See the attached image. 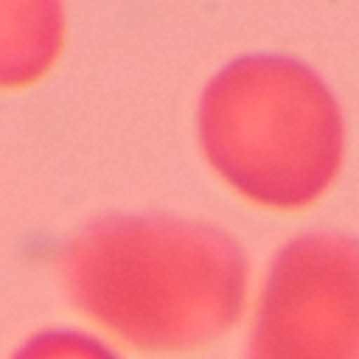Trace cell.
<instances>
[{"instance_id": "1", "label": "cell", "mask_w": 359, "mask_h": 359, "mask_svg": "<svg viewBox=\"0 0 359 359\" xmlns=\"http://www.w3.org/2000/svg\"><path fill=\"white\" fill-rule=\"evenodd\" d=\"M59 283L87 320L132 348L194 351L222 337L247 297V258L216 224L104 213L67 236Z\"/></svg>"}, {"instance_id": "2", "label": "cell", "mask_w": 359, "mask_h": 359, "mask_svg": "<svg viewBox=\"0 0 359 359\" xmlns=\"http://www.w3.org/2000/svg\"><path fill=\"white\" fill-rule=\"evenodd\" d=\"M196 137L208 165L244 199L297 210L320 199L345 157L339 101L286 53H244L202 87Z\"/></svg>"}, {"instance_id": "3", "label": "cell", "mask_w": 359, "mask_h": 359, "mask_svg": "<svg viewBox=\"0 0 359 359\" xmlns=\"http://www.w3.org/2000/svg\"><path fill=\"white\" fill-rule=\"evenodd\" d=\"M247 359H359V238L320 230L275 252Z\"/></svg>"}, {"instance_id": "4", "label": "cell", "mask_w": 359, "mask_h": 359, "mask_svg": "<svg viewBox=\"0 0 359 359\" xmlns=\"http://www.w3.org/2000/svg\"><path fill=\"white\" fill-rule=\"evenodd\" d=\"M65 42V0H0V93H22L48 79Z\"/></svg>"}, {"instance_id": "5", "label": "cell", "mask_w": 359, "mask_h": 359, "mask_svg": "<svg viewBox=\"0 0 359 359\" xmlns=\"http://www.w3.org/2000/svg\"><path fill=\"white\" fill-rule=\"evenodd\" d=\"M8 359H121L107 342L76 328H42L22 339Z\"/></svg>"}]
</instances>
